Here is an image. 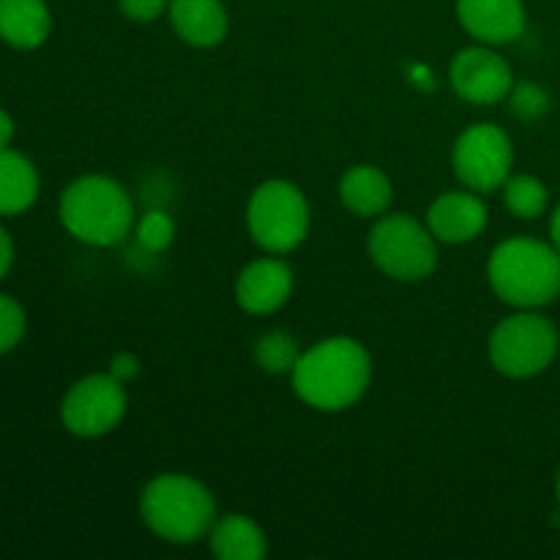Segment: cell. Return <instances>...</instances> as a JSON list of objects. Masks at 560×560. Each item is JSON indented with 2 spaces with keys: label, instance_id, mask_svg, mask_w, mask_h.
<instances>
[{
  "label": "cell",
  "instance_id": "obj_16",
  "mask_svg": "<svg viewBox=\"0 0 560 560\" xmlns=\"http://www.w3.org/2000/svg\"><path fill=\"white\" fill-rule=\"evenodd\" d=\"M208 547L219 560H262L268 556L266 530L246 514H224L208 530Z\"/></svg>",
  "mask_w": 560,
  "mask_h": 560
},
{
  "label": "cell",
  "instance_id": "obj_8",
  "mask_svg": "<svg viewBox=\"0 0 560 560\" xmlns=\"http://www.w3.org/2000/svg\"><path fill=\"white\" fill-rule=\"evenodd\" d=\"M514 167V145L495 124H474L452 148V170L463 186L479 195L501 189Z\"/></svg>",
  "mask_w": 560,
  "mask_h": 560
},
{
  "label": "cell",
  "instance_id": "obj_15",
  "mask_svg": "<svg viewBox=\"0 0 560 560\" xmlns=\"http://www.w3.org/2000/svg\"><path fill=\"white\" fill-rule=\"evenodd\" d=\"M339 200L353 217L381 219L394 202L392 178L375 164H355L339 178Z\"/></svg>",
  "mask_w": 560,
  "mask_h": 560
},
{
  "label": "cell",
  "instance_id": "obj_26",
  "mask_svg": "<svg viewBox=\"0 0 560 560\" xmlns=\"http://www.w3.org/2000/svg\"><path fill=\"white\" fill-rule=\"evenodd\" d=\"M11 266H14V241H11V235L0 224V279L11 271Z\"/></svg>",
  "mask_w": 560,
  "mask_h": 560
},
{
  "label": "cell",
  "instance_id": "obj_10",
  "mask_svg": "<svg viewBox=\"0 0 560 560\" xmlns=\"http://www.w3.org/2000/svg\"><path fill=\"white\" fill-rule=\"evenodd\" d=\"M448 82L452 91L463 102L490 107V104L509 98V91L514 88L512 66L487 47H465L448 63Z\"/></svg>",
  "mask_w": 560,
  "mask_h": 560
},
{
  "label": "cell",
  "instance_id": "obj_5",
  "mask_svg": "<svg viewBox=\"0 0 560 560\" xmlns=\"http://www.w3.org/2000/svg\"><path fill=\"white\" fill-rule=\"evenodd\" d=\"M310 200L284 178L262 180L246 202V230L266 255H288L310 235Z\"/></svg>",
  "mask_w": 560,
  "mask_h": 560
},
{
  "label": "cell",
  "instance_id": "obj_29",
  "mask_svg": "<svg viewBox=\"0 0 560 560\" xmlns=\"http://www.w3.org/2000/svg\"><path fill=\"white\" fill-rule=\"evenodd\" d=\"M556 498H558V503H560V468H558V476H556Z\"/></svg>",
  "mask_w": 560,
  "mask_h": 560
},
{
  "label": "cell",
  "instance_id": "obj_9",
  "mask_svg": "<svg viewBox=\"0 0 560 560\" xmlns=\"http://www.w3.org/2000/svg\"><path fill=\"white\" fill-rule=\"evenodd\" d=\"M129 410L126 383L115 381L109 372L80 377L60 402V421L74 438H104L124 421Z\"/></svg>",
  "mask_w": 560,
  "mask_h": 560
},
{
  "label": "cell",
  "instance_id": "obj_13",
  "mask_svg": "<svg viewBox=\"0 0 560 560\" xmlns=\"http://www.w3.org/2000/svg\"><path fill=\"white\" fill-rule=\"evenodd\" d=\"M457 20L479 44H512L525 33L523 0H457Z\"/></svg>",
  "mask_w": 560,
  "mask_h": 560
},
{
  "label": "cell",
  "instance_id": "obj_17",
  "mask_svg": "<svg viewBox=\"0 0 560 560\" xmlns=\"http://www.w3.org/2000/svg\"><path fill=\"white\" fill-rule=\"evenodd\" d=\"M52 31L44 0H0V38L14 49L42 47Z\"/></svg>",
  "mask_w": 560,
  "mask_h": 560
},
{
  "label": "cell",
  "instance_id": "obj_21",
  "mask_svg": "<svg viewBox=\"0 0 560 560\" xmlns=\"http://www.w3.org/2000/svg\"><path fill=\"white\" fill-rule=\"evenodd\" d=\"M137 244L148 252V255H159L167 249L175 241V222L170 213L164 211H145L140 222L135 224Z\"/></svg>",
  "mask_w": 560,
  "mask_h": 560
},
{
  "label": "cell",
  "instance_id": "obj_22",
  "mask_svg": "<svg viewBox=\"0 0 560 560\" xmlns=\"http://www.w3.org/2000/svg\"><path fill=\"white\" fill-rule=\"evenodd\" d=\"M509 107H512L514 118L534 124V120L545 118L550 109V93L536 82H514V88L509 91Z\"/></svg>",
  "mask_w": 560,
  "mask_h": 560
},
{
  "label": "cell",
  "instance_id": "obj_24",
  "mask_svg": "<svg viewBox=\"0 0 560 560\" xmlns=\"http://www.w3.org/2000/svg\"><path fill=\"white\" fill-rule=\"evenodd\" d=\"M118 9L131 22H153L167 14L170 0H118Z\"/></svg>",
  "mask_w": 560,
  "mask_h": 560
},
{
  "label": "cell",
  "instance_id": "obj_1",
  "mask_svg": "<svg viewBox=\"0 0 560 560\" xmlns=\"http://www.w3.org/2000/svg\"><path fill=\"white\" fill-rule=\"evenodd\" d=\"M295 397L320 413H339L359 402L372 383L370 350L350 337H328L304 350L290 372Z\"/></svg>",
  "mask_w": 560,
  "mask_h": 560
},
{
  "label": "cell",
  "instance_id": "obj_18",
  "mask_svg": "<svg viewBox=\"0 0 560 560\" xmlns=\"http://www.w3.org/2000/svg\"><path fill=\"white\" fill-rule=\"evenodd\" d=\"M42 180L38 170L25 153L14 148L0 151V217H20L31 211L33 202L38 200Z\"/></svg>",
  "mask_w": 560,
  "mask_h": 560
},
{
  "label": "cell",
  "instance_id": "obj_3",
  "mask_svg": "<svg viewBox=\"0 0 560 560\" xmlns=\"http://www.w3.org/2000/svg\"><path fill=\"white\" fill-rule=\"evenodd\" d=\"M140 517L159 539L195 545L208 539V530L217 523V498L195 476L162 474L142 487Z\"/></svg>",
  "mask_w": 560,
  "mask_h": 560
},
{
  "label": "cell",
  "instance_id": "obj_4",
  "mask_svg": "<svg viewBox=\"0 0 560 560\" xmlns=\"http://www.w3.org/2000/svg\"><path fill=\"white\" fill-rule=\"evenodd\" d=\"M58 217L82 244L115 246L135 228V202L109 175H80L60 195Z\"/></svg>",
  "mask_w": 560,
  "mask_h": 560
},
{
  "label": "cell",
  "instance_id": "obj_20",
  "mask_svg": "<svg viewBox=\"0 0 560 560\" xmlns=\"http://www.w3.org/2000/svg\"><path fill=\"white\" fill-rule=\"evenodd\" d=\"M503 189V206L517 219H539L547 211V186L536 175H509Z\"/></svg>",
  "mask_w": 560,
  "mask_h": 560
},
{
  "label": "cell",
  "instance_id": "obj_27",
  "mask_svg": "<svg viewBox=\"0 0 560 560\" xmlns=\"http://www.w3.org/2000/svg\"><path fill=\"white\" fill-rule=\"evenodd\" d=\"M14 131H16L14 118H11V115L5 113L3 107H0V151H3V148H11V140H14Z\"/></svg>",
  "mask_w": 560,
  "mask_h": 560
},
{
  "label": "cell",
  "instance_id": "obj_2",
  "mask_svg": "<svg viewBox=\"0 0 560 560\" xmlns=\"http://www.w3.org/2000/svg\"><path fill=\"white\" fill-rule=\"evenodd\" d=\"M490 288L514 310H541L560 295V252L545 241L506 238L487 260Z\"/></svg>",
  "mask_w": 560,
  "mask_h": 560
},
{
  "label": "cell",
  "instance_id": "obj_25",
  "mask_svg": "<svg viewBox=\"0 0 560 560\" xmlns=\"http://www.w3.org/2000/svg\"><path fill=\"white\" fill-rule=\"evenodd\" d=\"M140 370H142V364L135 353H118V355H113V361H109L107 372L115 377V381L131 383L137 375H140Z\"/></svg>",
  "mask_w": 560,
  "mask_h": 560
},
{
  "label": "cell",
  "instance_id": "obj_19",
  "mask_svg": "<svg viewBox=\"0 0 560 560\" xmlns=\"http://www.w3.org/2000/svg\"><path fill=\"white\" fill-rule=\"evenodd\" d=\"M301 353L304 350H301L299 339L290 331H282V328L266 331L255 342V364L268 375H290L299 364Z\"/></svg>",
  "mask_w": 560,
  "mask_h": 560
},
{
  "label": "cell",
  "instance_id": "obj_11",
  "mask_svg": "<svg viewBox=\"0 0 560 560\" xmlns=\"http://www.w3.org/2000/svg\"><path fill=\"white\" fill-rule=\"evenodd\" d=\"M293 295V268L282 255L257 257L235 279V301L249 315H273Z\"/></svg>",
  "mask_w": 560,
  "mask_h": 560
},
{
  "label": "cell",
  "instance_id": "obj_12",
  "mask_svg": "<svg viewBox=\"0 0 560 560\" xmlns=\"http://www.w3.org/2000/svg\"><path fill=\"white\" fill-rule=\"evenodd\" d=\"M490 222L479 191H446L427 208V228L441 244H468L479 238Z\"/></svg>",
  "mask_w": 560,
  "mask_h": 560
},
{
  "label": "cell",
  "instance_id": "obj_7",
  "mask_svg": "<svg viewBox=\"0 0 560 560\" xmlns=\"http://www.w3.org/2000/svg\"><path fill=\"white\" fill-rule=\"evenodd\" d=\"M372 262L399 282H421L438 268V238L408 213H383L366 241Z\"/></svg>",
  "mask_w": 560,
  "mask_h": 560
},
{
  "label": "cell",
  "instance_id": "obj_14",
  "mask_svg": "<svg viewBox=\"0 0 560 560\" xmlns=\"http://www.w3.org/2000/svg\"><path fill=\"white\" fill-rule=\"evenodd\" d=\"M170 25L189 47H217L230 31V16L222 0H170Z\"/></svg>",
  "mask_w": 560,
  "mask_h": 560
},
{
  "label": "cell",
  "instance_id": "obj_28",
  "mask_svg": "<svg viewBox=\"0 0 560 560\" xmlns=\"http://www.w3.org/2000/svg\"><path fill=\"white\" fill-rule=\"evenodd\" d=\"M550 244L560 252V206L552 211V217H550Z\"/></svg>",
  "mask_w": 560,
  "mask_h": 560
},
{
  "label": "cell",
  "instance_id": "obj_23",
  "mask_svg": "<svg viewBox=\"0 0 560 560\" xmlns=\"http://www.w3.org/2000/svg\"><path fill=\"white\" fill-rule=\"evenodd\" d=\"M27 328V315L22 304L11 295L0 293V355L11 353L22 342Z\"/></svg>",
  "mask_w": 560,
  "mask_h": 560
},
{
  "label": "cell",
  "instance_id": "obj_6",
  "mask_svg": "<svg viewBox=\"0 0 560 560\" xmlns=\"http://www.w3.org/2000/svg\"><path fill=\"white\" fill-rule=\"evenodd\" d=\"M487 353L501 375L514 381L536 377L550 370L560 355L558 328L550 317L539 315V310H517L492 328Z\"/></svg>",
  "mask_w": 560,
  "mask_h": 560
}]
</instances>
